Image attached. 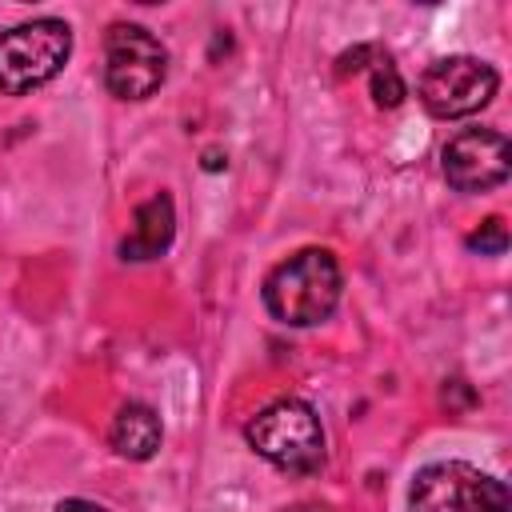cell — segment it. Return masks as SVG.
Instances as JSON below:
<instances>
[{
    "label": "cell",
    "mask_w": 512,
    "mask_h": 512,
    "mask_svg": "<svg viewBox=\"0 0 512 512\" xmlns=\"http://www.w3.org/2000/svg\"><path fill=\"white\" fill-rule=\"evenodd\" d=\"M340 264L328 248H300L296 256L280 260L264 280V308L272 320L288 328L324 324L340 304Z\"/></svg>",
    "instance_id": "obj_1"
},
{
    "label": "cell",
    "mask_w": 512,
    "mask_h": 512,
    "mask_svg": "<svg viewBox=\"0 0 512 512\" xmlns=\"http://www.w3.org/2000/svg\"><path fill=\"white\" fill-rule=\"evenodd\" d=\"M244 436L256 456H264L268 464H276L280 472H292V476H316L328 456L320 416L312 412V404H304L296 396H280L268 408H260L248 420Z\"/></svg>",
    "instance_id": "obj_2"
},
{
    "label": "cell",
    "mask_w": 512,
    "mask_h": 512,
    "mask_svg": "<svg viewBox=\"0 0 512 512\" xmlns=\"http://www.w3.org/2000/svg\"><path fill=\"white\" fill-rule=\"evenodd\" d=\"M72 56V28L56 16L24 20L0 32V92L24 96L48 84Z\"/></svg>",
    "instance_id": "obj_3"
},
{
    "label": "cell",
    "mask_w": 512,
    "mask_h": 512,
    "mask_svg": "<svg viewBox=\"0 0 512 512\" xmlns=\"http://www.w3.org/2000/svg\"><path fill=\"white\" fill-rule=\"evenodd\" d=\"M508 484L468 460H436L412 476V512H508Z\"/></svg>",
    "instance_id": "obj_4"
},
{
    "label": "cell",
    "mask_w": 512,
    "mask_h": 512,
    "mask_svg": "<svg viewBox=\"0 0 512 512\" xmlns=\"http://www.w3.org/2000/svg\"><path fill=\"white\" fill-rule=\"evenodd\" d=\"M168 76V48L144 24H112L104 40V84L116 100H148Z\"/></svg>",
    "instance_id": "obj_5"
},
{
    "label": "cell",
    "mask_w": 512,
    "mask_h": 512,
    "mask_svg": "<svg viewBox=\"0 0 512 512\" xmlns=\"http://www.w3.org/2000/svg\"><path fill=\"white\" fill-rule=\"evenodd\" d=\"M500 88V72L480 56H440L420 76V104L440 120L480 112Z\"/></svg>",
    "instance_id": "obj_6"
},
{
    "label": "cell",
    "mask_w": 512,
    "mask_h": 512,
    "mask_svg": "<svg viewBox=\"0 0 512 512\" xmlns=\"http://www.w3.org/2000/svg\"><path fill=\"white\" fill-rule=\"evenodd\" d=\"M440 168H444L448 188H456L464 196L492 192L512 172V144L496 128H464L444 144Z\"/></svg>",
    "instance_id": "obj_7"
},
{
    "label": "cell",
    "mask_w": 512,
    "mask_h": 512,
    "mask_svg": "<svg viewBox=\"0 0 512 512\" xmlns=\"http://www.w3.org/2000/svg\"><path fill=\"white\" fill-rule=\"evenodd\" d=\"M176 236V208H172V196L168 192H156L148 196L136 216H132V232L120 240V256L124 260H156L168 252Z\"/></svg>",
    "instance_id": "obj_8"
},
{
    "label": "cell",
    "mask_w": 512,
    "mask_h": 512,
    "mask_svg": "<svg viewBox=\"0 0 512 512\" xmlns=\"http://www.w3.org/2000/svg\"><path fill=\"white\" fill-rule=\"evenodd\" d=\"M108 440H112L116 456H124V460H148V456H156V448H160V440H164V428H160V416H156L148 404L128 400V404H120V412L112 416Z\"/></svg>",
    "instance_id": "obj_9"
},
{
    "label": "cell",
    "mask_w": 512,
    "mask_h": 512,
    "mask_svg": "<svg viewBox=\"0 0 512 512\" xmlns=\"http://www.w3.org/2000/svg\"><path fill=\"white\" fill-rule=\"evenodd\" d=\"M404 96H408V88H404L396 64H392L388 56L376 60V64H372V100H376L380 108H396Z\"/></svg>",
    "instance_id": "obj_10"
},
{
    "label": "cell",
    "mask_w": 512,
    "mask_h": 512,
    "mask_svg": "<svg viewBox=\"0 0 512 512\" xmlns=\"http://www.w3.org/2000/svg\"><path fill=\"white\" fill-rule=\"evenodd\" d=\"M472 252H480V256H500L504 248H508V228H504V220L500 216H488L476 232H468V240H464Z\"/></svg>",
    "instance_id": "obj_11"
},
{
    "label": "cell",
    "mask_w": 512,
    "mask_h": 512,
    "mask_svg": "<svg viewBox=\"0 0 512 512\" xmlns=\"http://www.w3.org/2000/svg\"><path fill=\"white\" fill-rule=\"evenodd\" d=\"M368 56H372V48H364V44H356L352 52H344V56H340V64H336V72H340V76H348V72H356V68H364V60H368Z\"/></svg>",
    "instance_id": "obj_12"
},
{
    "label": "cell",
    "mask_w": 512,
    "mask_h": 512,
    "mask_svg": "<svg viewBox=\"0 0 512 512\" xmlns=\"http://www.w3.org/2000/svg\"><path fill=\"white\" fill-rule=\"evenodd\" d=\"M56 512H108V508H104V504H92V500L72 496V500H60V504H56Z\"/></svg>",
    "instance_id": "obj_13"
},
{
    "label": "cell",
    "mask_w": 512,
    "mask_h": 512,
    "mask_svg": "<svg viewBox=\"0 0 512 512\" xmlns=\"http://www.w3.org/2000/svg\"><path fill=\"white\" fill-rule=\"evenodd\" d=\"M220 164H224V160H220L216 152H208V156H204V168H220Z\"/></svg>",
    "instance_id": "obj_14"
},
{
    "label": "cell",
    "mask_w": 512,
    "mask_h": 512,
    "mask_svg": "<svg viewBox=\"0 0 512 512\" xmlns=\"http://www.w3.org/2000/svg\"><path fill=\"white\" fill-rule=\"evenodd\" d=\"M284 512H324V508H284Z\"/></svg>",
    "instance_id": "obj_15"
}]
</instances>
